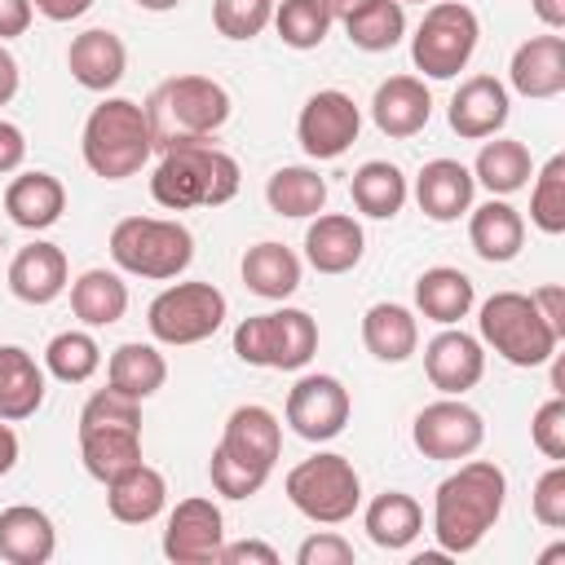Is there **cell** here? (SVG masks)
I'll return each mask as SVG.
<instances>
[{
  "label": "cell",
  "instance_id": "obj_1",
  "mask_svg": "<svg viewBox=\"0 0 565 565\" xmlns=\"http://www.w3.org/2000/svg\"><path fill=\"white\" fill-rule=\"evenodd\" d=\"M508 499V477L499 463L490 459H472L459 463L433 494V539L446 556H463L472 552L499 521Z\"/></svg>",
  "mask_w": 565,
  "mask_h": 565
},
{
  "label": "cell",
  "instance_id": "obj_2",
  "mask_svg": "<svg viewBox=\"0 0 565 565\" xmlns=\"http://www.w3.org/2000/svg\"><path fill=\"white\" fill-rule=\"evenodd\" d=\"M238 159L212 141H185L163 150L154 177H150V194L159 207L168 212H190V207H221L238 194Z\"/></svg>",
  "mask_w": 565,
  "mask_h": 565
},
{
  "label": "cell",
  "instance_id": "obj_3",
  "mask_svg": "<svg viewBox=\"0 0 565 565\" xmlns=\"http://www.w3.org/2000/svg\"><path fill=\"white\" fill-rule=\"evenodd\" d=\"M146 119L159 150L185 141H212L230 119V93L212 75H172L150 93Z\"/></svg>",
  "mask_w": 565,
  "mask_h": 565
},
{
  "label": "cell",
  "instance_id": "obj_4",
  "mask_svg": "<svg viewBox=\"0 0 565 565\" xmlns=\"http://www.w3.org/2000/svg\"><path fill=\"white\" fill-rule=\"evenodd\" d=\"M79 150H84V163H88L93 177L128 181L132 172H141V163L154 150V132H150L146 106H137L132 97H106L84 119Z\"/></svg>",
  "mask_w": 565,
  "mask_h": 565
},
{
  "label": "cell",
  "instance_id": "obj_5",
  "mask_svg": "<svg viewBox=\"0 0 565 565\" xmlns=\"http://www.w3.org/2000/svg\"><path fill=\"white\" fill-rule=\"evenodd\" d=\"M477 340L490 344L508 366H543L556 358L561 335L547 327L539 305L525 291H494L477 313Z\"/></svg>",
  "mask_w": 565,
  "mask_h": 565
},
{
  "label": "cell",
  "instance_id": "obj_6",
  "mask_svg": "<svg viewBox=\"0 0 565 565\" xmlns=\"http://www.w3.org/2000/svg\"><path fill=\"white\" fill-rule=\"evenodd\" d=\"M110 260L132 278L168 282L190 269L194 260V234L181 221L163 216H124L110 230Z\"/></svg>",
  "mask_w": 565,
  "mask_h": 565
},
{
  "label": "cell",
  "instance_id": "obj_7",
  "mask_svg": "<svg viewBox=\"0 0 565 565\" xmlns=\"http://www.w3.org/2000/svg\"><path fill=\"white\" fill-rule=\"evenodd\" d=\"M282 490H287L291 508L300 516H309L313 525H344L362 503V477L335 450H318V455L300 459L287 472Z\"/></svg>",
  "mask_w": 565,
  "mask_h": 565
},
{
  "label": "cell",
  "instance_id": "obj_8",
  "mask_svg": "<svg viewBox=\"0 0 565 565\" xmlns=\"http://www.w3.org/2000/svg\"><path fill=\"white\" fill-rule=\"evenodd\" d=\"M234 353L247 366L265 371H300L318 353V322L305 309H274L252 313L234 327Z\"/></svg>",
  "mask_w": 565,
  "mask_h": 565
},
{
  "label": "cell",
  "instance_id": "obj_9",
  "mask_svg": "<svg viewBox=\"0 0 565 565\" xmlns=\"http://www.w3.org/2000/svg\"><path fill=\"white\" fill-rule=\"evenodd\" d=\"M481 22L459 0H433L411 35V62L428 79H455L477 53Z\"/></svg>",
  "mask_w": 565,
  "mask_h": 565
},
{
  "label": "cell",
  "instance_id": "obj_10",
  "mask_svg": "<svg viewBox=\"0 0 565 565\" xmlns=\"http://www.w3.org/2000/svg\"><path fill=\"white\" fill-rule=\"evenodd\" d=\"M225 313H230V305L216 282H172L150 300L146 327L159 344L181 349V344H199V340L216 335Z\"/></svg>",
  "mask_w": 565,
  "mask_h": 565
},
{
  "label": "cell",
  "instance_id": "obj_11",
  "mask_svg": "<svg viewBox=\"0 0 565 565\" xmlns=\"http://www.w3.org/2000/svg\"><path fill=\"white\" fill-rule=\"evenodd\" d=\"M411 441H415V450H419L424 459L459 463V459H468V455L481 450V441H486V419H481V411H472L463 397H446V393H441L437 402H428V406L415 415Z\"/></svg>",
  "mask_w": 565,
  "mask_h": 565
},
{
  "label": "cell",
  "instance_id": "obj_12",
  "mask_svg": "<svg viewBox=\"0 0 565 565\" xmlns=\"http://www.w3.org/2000/svg\"><path fill=\"white\" fill-rule=\"evenodd\" d=\"M362 132V110L344 88H318L296 119L300 150L309 159H340Z\"/></svg>",
  "mask_w": 565,
  "mask_h": 565
},
{
  "label": "cell",
  "instance_id": "obj_13",
  "mask_svg": "<svg viewBox=\"0 0 565 565\" xmlns=\"http://www.w3.org/2000/svg\"><path fill=\"white\" fill-rule=\"evenodd\" d=\"M349 411H353L349 388L335 375H322V371L300 375L291 384V393H287V424L305 441H331V437H340L344 424H349Z\"/></svg>",
  "mask_w": 565,
  "mask_h": 565
},
{
  "label": "cell",
  "instance_id": "obj_14",
  "mask_svg": "<svg viewBox=\"0 0 565 565\" xmlns=\"http://www.w3.org/2000/svg\"><path fill=\"white\" fill-rule=\"evenodd\" d=\"M225 543V516L212 499H181L163 525V556L172 565H216Z\"/></svg>",
  "mask_w": 565,
  "mask_h": 565
},
{
  "label": "cell",
  "instance_id": "obj_15",
  "mask_svg": "<svg viewBox=\"0 0 565 565\" xmlns=\"http://www.w3.org/2000/svg\"><path fill=\"white\" fill-rule=\"evenodd\" d=\"M424 375L437 393L446 397H463L468 388L481 384L486 375V344L459 327H441L428 344H424Z\"/></svg>",
  "mask_w": 565,
  "mask_h": 565
},
{
  "label": "cell",
  "instance_id": "obj_16",
  "mask_svg": "<svg viewBox=\"0 0 565 565\" xmlns=\"http://www.w3.org/2000/svg\"><path fill=\"white\" fill-rule=\"evenodd\" d=\"M512 115V102H508V88L494 79V75H468L455 97H450V128L463 137V141H486L494 137Z\"/></svg>",
  "mask_w": 565,
  "mask_h": 565
},
{
  "label": "cell",
  "instance_id": "obj_17",
  "mask_svg": "<svg viewBox=\"0 0 565 565\" xmlns=\"http://www.w3.org/2000/svg\"><path fill=\"white\" fill-rule=\"evenodd\" d=\"M216 446L230 450L234 459L260 468V472H274V463H278V455H282V424H278V415H274L269 406L243 402V406L230 411L225 433H221Z\"/></svg>",
  "mask_w": 565,
  "mask_h": 565
},
{
  "label": "cell",
  "instance_id": "obj_18",
  "mask_svg": "<svg viewBox=\"0 0 565 565\" xmlns=\"http://www.w3.org/2000/svg\"><path fill=\"white\" fill-rule=\"evenodd\" d=\"M428 115H433V93L419 75H388L371 97V119L393 141H406V137L424 132Z\"/></svg>",
  "mask_w": 565,
  "mask_h": 565
},
{
  "label": "cell",
  "instance_id": "obj_19",
  "mask_svg": "<svg viewBox=\"0 0 565 565\" xmlns=\"http://www.w3.org/2000/svg\"><path fill=\"white\" fill-rule=\"evenodd\" d=\"M472 194H477L472 168H463L459 159H428L415 177V203L437 225H450V221L468 216Z\"/></svg>",
  "mask_w": 565,
  "mask_h": 565
},
{
  "label": "cell",
  "instance_id": "obj_20",
  "mask_svg": "<svg viewBox=\"0 0 565 565\" xmlns=\"http://www.w3.org/2000/svg\"><path fill=\"white\" fill-rule=\"evenodd\" d=\"M366 252V234L349 212H318L305 230V260L318 274H349Z\"/></svg>",
  "mask_w": 565,
  "mask_h": 565
},
{
  "label": "cell",
  "instance_id": "obj_21",
  "mask_svg": "<svg viewBox=\"0 0 565 565\" xmlns=\"http://www.w3.org/2000/svg\"><path fill=\"white\" fill-rule=\"evenodd\" d=\"M66 278H71L66 252L44 238L18 247V256L9 260V291L22 305H53L66 291Z\"/></svg>",
  "mask_w": 565,
  "mask_h": 565
},
{
  "label": "cell",
  "instance_id": "obj_22",
  "mask_svg": "<svg viewBox=\"0 0 565 565\" xmlns=\"http://www.w3.org/2000/svg\"><path fill=\"white\" fill-rule=\"evenodd\" d=\"M66 66H71V79H75L79 88H88V93H110V88L124 79V71H128V49H124V40H119L115 31L88 26V31H79V35L71 40Z\"/></svg>",
  "mask_w": 565,
  "mask_h": 565
},
{
  "label": "cell",
  "instance_id": "obj_23",
  "mask_svg": "<svg viewBox=\"0 0 565 565\" xmlns=\"http://www.w3.org/2000/svg\"><path fill=\"white\" fill-rule=\"evenodd\" d=\"M508 79L521 97L534 102L565 93V35H530L525 44H516Z\"/></svg>",
  "mask_w": 565,
  "mask_h": 565
},
{
  "label": "cell",
  "instance_id": "obj_24",
  "mask_svg": "<svg viewBox=\"0 0 565 565\" xmlns=\"http://www.w3.org/2000/svg\"><path fill=\"white\" fill-rule=\"evenodd\" d=\"M468 243L481 260L508 265L521 256L525 243V221L508 199H486L481 207H468Z\"/></svg>",
  "mask_w": 565,
  "mask_h": 565
},
{
  "label": "cell",
  "instance_id": "obj_25",
  "mask_svg": "<svg viewBox=\"0 0 565 565\" xmlns=\"http://www.w3.org/2000/svg\"><path fill=\"white\" fill-rule=\"evenodd\" d=\"M163 503H168V481L146 459L106 481V508L124 525H150L163 512Z\"/></svg>",
  "mask_w": 565,
  "mask_h": 565
},
{
  "label": "cell",
  "instance_id": "obj_26",
  "mask_svg": "<svg viewBox=\"0 0 565 565\" xmlns=\"http://www.w3.org/2000/svg\"><path fill=\"white\" fill-rule=\"evenodd\" d=\"M4 212L22 230H49L66 212V185L53 172H18L4 185Z\"/></svg>",
  "mask_w": 565,
  "mask_h": 565
},
{
  "label": "cell",
  "instance_id": "obj_27",
  "mask_svg": "<svg viewBox=\"0 0 565 565\" xmlns=\"http://www.w3.org/2000/svg\"><path fill=\"white\" fill-rule=\"evenodd\" d=\"M57 552V530L49 512L31 503H13L0 512V556L9 565H44Z\"/></svg>",
  "mask_w": 565,
  "mask_h": 565
},
{
  "label": "cell",
  "instance_id": "obj_28",
  "mask_svg": "<svg viewBox=\"0 0 565 565\" xmlns=\"http://www.w3.org/2000/svg\"><path fill=\"white\" fill-rule=\"evenodd\" d=\"M472 305H477V287L455 265H433L415 278V309L437 327H455L459 318L472 313Z\"/></svg>",
  "mask_w": 565,
  "mask_h": 565
},
{
  "label": "cell",
  "instance_id": "obj_29",
  "mask_svg": "<svg viewBox=\"0 0 565 565\" xmlns=\"http://www.w3.org/2000/svg\"><path fill=\"white\" fill-rule=\"evenodd\" d=\"M362 344L375 362L397 366L419 349V318L397 300H380L362 313Z\"/></svg>",
  "mask_w": 565,
  "mask_h": 565
},
{
  "label": "cell",
  "instance_id": "obj_30",
  "mask_svg": "<svg viewBox=\"0 0 565 565\" xmlns=\"http://www.w3.org/2000/svg\"><path fill=\"white\" fill-rule=\"evenodd\" d=\"M44 406V366L22 344H0V419L22 424Z\"/></svg>",
  "mask_w": 565,
  "mask_h": 565
},
{
  "label": "cell",
  "instance_id": "obj_31",
  "mask_svg": "<svg viewBox=\"0 0 565 565\" xmlns=\"http://www.w3.org/2000/svg\"><path fill=\"white\" fill-rule=\"evenodd\" d=\"M243 287L260 300H287L296 287H300V256L287 247V243H256L243 252Z\"/></svg>",
  "mask_w": 565,
  "mask_h": 565
},
{
  "label": "cell",
  "instance_id": "obj_32",
  "mask_svg": "<svg viewBox=\"0 0 565 565\" xmlns=\"http://www.w3.org/2000/svg\"><path fill=\"white\" fill-rule=\"evenodd\" d=\"M362 525H366V539L384 552H402L419 539L424 530V508L406 494V490H384L366 503L362 512Z\"/></svg>",
  "mask_w": 565,
  "mask_h": 565
},
{
  "label": "cell",
  "instance_id": "obj_33",
  "mask_svg": "<svg viewBox=\"0 0 565 565\" xmlns=\"http://www.w3.org/2000/svg\"><path fill=\"white\" fill-rule=\"evenodd\" d=\"M349 194H353V207H358L362 216H371V221H393V216L402 212L411 185H406V177H402L397 163H388V159H366V163L349 177Z\"/></svg>",
  "mask_w": 565,
  "mask_h": 565
},
{
  "label": "cell",
  "instance_id": "obj_34",
  "mask_svg": "<svg viewBox=\"0 0 565 565\" xmlns=\"http://www.w3.org/2000/svg\"><path fill=\"white\" fill-rule=\"evenodd\" d=\"M163 380H168L163 353H159L154 344H141V340L119 344V349L110 353V362H106V384H110L115 393L132 397V402L154 397V393L163 388Z\"/></svg>",
  "mask_w": 565,
  "mask_h": 565
},
{
  "label": "cell",
  "instance_id": "obj_35",
  "mask_svg": "<svg viewBox=\"0 0 565 565\" xmlns=\"http://www.w3.org/2000/svg\"><path fill=\"white\" fill-rule=\"evenodd\" d=\"M79 459L93 481H110L124 468L141 463V428L115 424V428H79Z\"/></svg>",
  "mask_w": 565,
  "mask_h": 565
},
{
  "label": "cell",
  "instance_id": "obj_36",
  "mask_svg": "<svg viewBox=\"0 0 565 565\" xmlns=\"http://www.w3.org/2000/svg\"><path fill=\"white\" fill-rule=\"evenodd\" d=\"M534 177V159L525 150V141H512V137H494L477 150V163H472V181H481L494 199H508L516 190H525Z\"/></svg>",
  "mask_w": 565,
  "mask_h": 565
},
{
  "label": "cell",
  "instance_id": "obj_37",
  "mask_svg": "<svg viewBox=\"0 0 565 565\" xmlns=\"http://www.w3.org/2000/svg\"><path fill=\"white\" fill-rule=\"evenodd\" d=\"M71 309L84 327H110L128 313V282L115 269H84L71 282Z\"/></svg>",
  "mask_w": 565,
  "mask_h": 565
},
{
  "label": "cell",
  "instance_id": "obj_38",
  "mask_svg": "<svg viewBox=\"0 0 565 565\" xmlns=\"http://www.w3.org/2000/svg\"><path fill=\"white\" fill-rule=\"evenodd\" d=\"M265 203H269V212L291 216V221L318 216L327 207V181L305 163H287L265 181Z\"/></svg>",
  "mask_w": 565,
  "mask_h": 565
},
{
  "label": "cell",
  "instance_id": "obj_39",
  "mask_svg": "<svg viewBox=\"0 0 565 565\" xmlns=\"http://www.w3.org/2000/svg\"><path fill=\"white\" fill-rule=\"evenodd\" d=\"M97 366H102V349L88 331H57L44 344V371L62 384H84L97 375Z\"/></svg>",
  "mask_w": 565,
  "mask_h": 565
},
{
  "label": "cell",
  "instance_id": "obj_40",
  "mask_svg": "<svg viewBox=\"0 0 565 565\" xmlns=\"http://www.w3.org/2000/svg\"><path fill=\"white\" fill-rule=\"evenodd\" d=\"M344 35L362 53H388L406 35V4L402 0H375L358 18L344 22Z\"/></svg>",
  "mask_w": 565,
  "mask_h": 565
},
{
  "label": "cell",
  "instance_id": "obj_41",
  "mask_svg": "<svg viewBox=\"0 0 565 565\" xmlns=\"http://www.w3.org/2000/svg\"><path fill=\"white\" fill-rule=\"evenodd\" d=\"M269 22H274L278 40H282L287 49H300V53L318 49V44L327 40V31H331V18H327L322 0H282Z\"/></svg>",
  "mask_w": 565,
  "mask_h": 565
},
{
  "label": "cell",
  "instance_id": "obj_42",
  "mask_svg": "<svg viewBox=\"0 0 565 565\" xmlns=\"http://www.w3.org/2000/svg\"><path fill=\"white\" fill-rule=\"evenodd\" d=\"M530 221L543 234H565V154H552L539 172H534V190H530Z\"/></svg>",
  "mask_w": 565,
  "mask_h": 565
},
{
  "label": "cell",
  "instance_id": "obj_43",
  "mask_svg": "<svg viewBox=\"0 0 565 565\" xmlns=\"http://www.w3.org/2000/svg\"><path fill=\"white\" fill-rule=\"evenodd\" d=\"M274 0H212V26L225 40H252L269 26Z\"/></svg>",
  "mask_w": 565,
  "mask_h": 565
},
{
  "label": "cell",
  "instance_id": "obj_44",
  "mask_svg": "<svg viewBox=\"0 0 565 565\" xmlns=\"http://www.w3.org/2000/svg\"><path fill=\"white\" fill-rule=\"evenodd\" d=\"M207 477H212V490L225 494V499H252V494H260V486L269 481V472H260V468L234 459V455L221 450V446H216L212 459H207Z\"/></svg>",
  "mask_w": 565,
  "mask_h": 565
},
{
  "label": "cell",
  "instance_id": "obj_45",
  "mask_svg": "<svg viewBox=\"0 0 565 565\" xmlns=\"http://www.w3.org/2000/svg\"><path fill=\"white\" fill-rule=\"evenodd\" d=\"M115 424H128V428H141V402L115 393L110 384L97 388L84 411H79V428H115Z\"/></svg>",
  "mask_w": 565,
  "mask_h": 565
},
{
  "label": "cell",
  "instance_id": "obj_46",
  "mask_svg": "<svg viewBox=\"0 0 565 565\" xmlns=\"http://www.w3.org/2000/svg\"><path fill=\"white\" fill-rule=\"evenodd\" d=\"M530 441L552 459V463H565V397H547L534 419H530Z\"/></svg>",
  "mask_w": 565,
  "mask_h": 565
},
{
  "label": "cell",
  "instance_id": "obj_47",
  "mask_svg": "<svg viewBox=\"0 0 565 565\" xmlns=\"http://www.w3.org/2000/svg\"><path fill=\"white\" fill-rule=\"evenodd\" d=\"M530 512L547 530H565V463H552L530 494Z\"/></svg>",
  "mask_w": 565,
  "mask_h": 565
},
{
  "label": "cell",
  "instance_id": "obj_48",
  "mask_svg": "<svg viewBox=\"0 0 565 565\" xmlns=\"http://www.w3.org/2000/svg\"><path fill=\"white\" fill-rule=\"evenodd\" d=\"M296 565H353V543L340 539L335 530L309 534V539L296 547Z\"/></svg>",
  "mask_w": 565,
  "mask_h": 565
},
{
  "label": "cell",
  "instance_id": "obj_49",
  "mask_svg": "<svg viewBox=\"0 0 565 565\" xmlns=\"http://www.w3.org/2000/svg\"><path fill=\"white\" fill-rule=\"evenodd\" d=\"M216 565H278V552H274L269 543H256V539H243V543H221Z\"/></svg>",
  "mask_w": 565,
  "mask_h": 565
},
{
  "label": "cell",
  "instance_id": "obj_50",
  "mask_svg": "<svg viewBox=\"0 0 565 565\" xmlns=\"http://www.w3.org/2000/svg\"><path fill=\"white\" fill-rule=\"evenodd\" d=\"M530 300L539 305V313L547 318V327L565 340V291L556 287V282H547V287H539V291H530Z\"/></svg>",
  "mask_w": 565,
  "mask_h": 565
},
{
  "label": "cell",
  "instance_id": "obj_51",
  "mask_svg": "<svg viewBox=\"0 0 565 565\" xmlns=\"http://www.w3.org/2000/svg\"><path fill=\"white\" fill-rule=\"evenodd\" d=\"M31 18H35L31 0H0V44L13 40V35H26Z\"/></svg>",
  "mask_w": 565,
  "mask_h": 565
},
{
  "label": "cell",
  "instance_id": "obj_52",
  "mask_svg": "<svg viewBox=\"0 0 565 565\" xmlns=\"http://www.w3.org/2000/svg\"><path fill=\"white\" fill-rule=\"evenodd\" d=\"M22 159H26V137H22V128L9 124V119H0V177H4V172H18Z\"/></svg>",
  "mask_w": 565,
  "mask_h": 565
},
{
  "label": "cell",
  "instance_id": "obj_53",
  "mask_svg": "<svg viewBox=\"0 0 565 565\" xmlns=\"http://www.w3.org/2000/svg\"><path fill=\"white\" fill-rule=\"evenodd\" d=\"M31 4L49 22H75V18H84L93 9V0H31Z\"/></svg>",
  "mask_w": 565,
  "mask_h": 565
},
{
  "label": "cell",
  "instance_id": "obj_54",
  "mask_svg": "<svg viewBox=\"0 0 565 565\" xmlns=\"http://www.w3.org/2000/svg\"><path fill=\"white\" fill-rule=\"evenodd\" d=\"M18 84H22V71H18V57L0 44V106H9L18 97Z\"/></svg>",
  "mask_w": 565,
  "mask_h": 565
},
{
  "label": "cell",
  "instance_id": "obj_55",
  "mask_svg": "<svg viewBox=\"0 0 565 565\" xmlns=\"http://www.w3.org/2000/svg\"><path fill=\"white\" fill-rule=\"evenodd\" d=\"M534 18L547 26V31H561L565 26V0H530Z\"/></svg>",
  "mask_w": 565,
  "mask_h": 565
},
{
  "label": "cell",
  "instance_id": "obj_56",
  "mask_svg": "<svg viewBox=\"0 0 565 565\" xmlns=\"http://www.w3.org/2000/svg\"><path fill=\"white\" fill-rule=\"evenodd\" d=\"M371 4H375V0H322L327 18H331V22H340V26H344L349 18H358L362 9H371Z\"/></svg>",
  "mask_w": 565,
  "mask_h": 565
},
{
  "label": "cell",
  "instance_id": "obj_57",
  "mask_svg": "<svg viewBox=\"0 0 565 565\" xmlns=\"http://www.w3.org/2000/svg\"><path fill=\"white\" fill-rule=\"evenodd\" d=\"M13 463H18V433L0 419V477L13 472Z\"/></svg>",
  "mask_w": 565,
  "mask_h": 565
},
{
  "label": "cell",
  "instance_id": "obj_58",
  "mask_svg": "<svg viewBox=\"0 0 565 565\" xmlns=\"http://www.w3.org/2000/svg\"><path fill=\"white\" fill-rule=\"evenodd\" d=\"M132 4H141V9H150V13H168V9H177L181 0H132Z\"/></svg>",
  "mask_w": 565,
  "mask_h": 565
},
{
  "label": "cell",
  "instance_id": "obj_59",
  "mask_svg": "<svg viewBox=\"0 0 565 565\" xmlns=\"http://www.w3.org/2000/svg\"><path fill=\"white\" fill-rule=\"evenodd\" d=\"M402 4H424V0H402Z\"/></svg>",
  "mask_w": 565,
  "mask_h": 565
}]
</instances>
